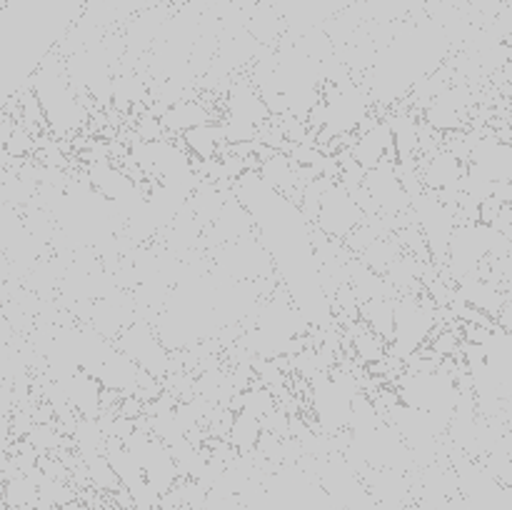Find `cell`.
Masks as SVG:
<instances>
[{
	"mask_svg": "<svg viewBox=\"0 0 512 510\" xmlns=\"http://www.w3.org/2000/svg\"><path fill=\"white\" fill-rule=\"evenodd\" d=\"M430 330H433V315L413 298H403L400 303H395V353L400 358H410L413 353H418L420 345L430 338Z\"/></svg>",
	"mask_w": 512,
	"mask_h": 510,
	"instance_id": "6da1fadb",
	"label": "cell"
},
{
	"mask_svg": "<svg viewBox=\"0 0 512 510\" xmlns=\"http://www.w3.org/2000/svg\"><path fill=\"white\" fill-rule=\"evenodd\" d=\"M318 220L320 228L330 235L343 238L350 228L360 220V205L345 185L325 183V190L318 195Z\"/></svg>",
	"mask_w": 512,
	"mask_h": 510,
	"instance_id": "7a4b0ae2",
	"label": "cell"
},
{
	"mask_svg": "<svg viewBox=\"0 0 512 510\" xmlns=\"http://www.w3.org/2000/svg\"><path fill=\"white\" fill-rule=\"evenodd\" d=\"M325 108H328V118H325L323 138H333V135H345L353 128H358L360 120L368 113V100L363 93H358L355 85H340L330 98H325Z\"/></svg>",
	"mask_w": 512,
	"mask_h": 510,
	"instance_id": "3957f363",
	"label": "cell"
},
{
	"mask_svg": "<svg viewBox=\"0 0 512 510\" xmlns=\"http://www.w3.org/2000/svg\"><path fill=\"white\" fill-rule=\"evenodd\" d=\"M393 130L388 123H375L370 130H363V135L358 138V145L353 148V158L358 160L360 168L368 173V170L378 168L385 160V150H393Z\"/></svg>",
	"mask_w": 512,
	"mask_h": 510,
	"instance_id": "277c9868",
	"label": "cell"
},
{
	"mask_svg": "<svg viewBox=\"0 0 512 510\" xmlns=\"http://www.w3.org/2000/svg\"><path fill=\"white\" fill-rule=\"evenodd\" d=\"M160 120H163V125L168 130H180V133H185V130L190 128H198V125L210 123L208 110L198 103H190V100H180V103H175Z\"/></svg>",
	"mask_w": 512,
	"mask_h": 510,
	"instance_id": "5b68a950",
	"label": "cell"
},
{
	"mask_svg": "<svg viewBox=\"0 0 512 510\" xmlns=\"http://www.w3.org/2000/svg\"><path fill=\"white\" fill-rule=\"evenodd\" d=\"M230 435H233V445L238 450H250L260 443V435H263V420L250 415L248 410H238V415L230 423Z\"/></svg>",
	"mask_w": 512,
	"mask_h": 510,
	"instance_id": "8992f818",
	"label": "cell"
},
{
	"mask_svg": "<svg viewBox=\"0 0 512 510\" xmlns=\"http://www.w3.org/2000/svg\"><path fill=\"white\" fill-rule=\"evenodd\" d=\"M183 135H185V145L190 148V153H198L200 158H205V160H213L215 153H218L220 140H225L220 125L215 128V125H210V123L185 130Z\"/></svg>",
	"mask_w": 512,
	"mask_h": 510,
	"instance_id": "52a82bcc",
	"label": "cell"
},
{
	"mask_svg": "<svg viewBox=\"0 0 512 510\" xmlns=\"http://www.w3.org/2000/svg\"><path fill=\"white\" fill-rule=\"evenodd\" d=\"M355 348H358V355L363 360H380L385 358V350L383 345H380L378 335H375V330H365V333L355 335Z\"/></svg>",
	"mask_w": 512,
	"mask_h": 510,
	"instance_id": "ba28073f",
	"label": "cell"
},
{
	"mask_svg": "<svg viewBox=\"0 0 512 510\" xmlns=\"http://www.w3.org/2000/svg\"><path fill=\"white\" fill-rule=\"evenodd\" d=\"M30 148H33V140H30V135L25 133L23 128H15L13 133L8 135V140H5V150H8L13 158H23Z\"/></svg>",
	"mask_w": 512,
	"mask_h": 510,
	"instance_id": "9c48e42d",
	"label": "cell"
},
{
	"mask_svg": "<svg viewBox=\"0 0 512 510\" xmlns=\"http://www.w3.org/2000/svg\"><path fill=\"white\" fill-rule=\"evenodd\" d=\"M495 320H498V325L505 330V333L512 335V300H508V303L500 308L498 318H495Z\"/></svg>",
	"mask_w": 512,
	"mask_h": 510,
	"instance_id": "30bf717a",
	"label": "cell"
}]
</instances>
